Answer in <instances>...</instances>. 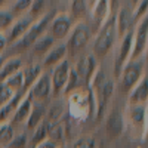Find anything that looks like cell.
Listing matches in <instances>:
<instances>
[{
    "label": "cell",
    "mask_w": 148,
    "mask_h": 148,
    "mask_svg": "<svg viewBox=\"0 0 148 148\" xmlns=\"http://www.w3.org/2000/svg\"><path fill=\"white\" fill-rule=\"evenodd\" d=\"M88 89L92 90L93 99H95V116L98 120H101L111 96H113L114 83L102 70H96L92 83Z\"/></svg>",
    "instance_id": "obj_1"
},
{
    "label": "cell",
    "mask_w": 148,
    "mask_h": 148,
    "mask_svg": "<svg viewBox=\"0 0 148 148\" xmlns=\"http://www.w3.org/2000/svg\"><path fill=\"white\" fill-rule=\"evenodd\" d=\"M117 36V25H116V16L111 15L104 25L98 30L95 42H93V56H105L111 47H113Z\"/></svg>",
    "instance_id": "obj_2"
},
{
    "label": "cell",
    "mask_w": 148,
    "mask_h": 148,
    "mask_svg": "<svg viewBox=\"0 0 148 148\" xmlns=\"http://www.w3.org/2000/svg\"><path fill=\"white\" fill-rule=\"evenodd\" d=\"M145 56L129 61V62L123 67V70L119 74V88L123 93H129L135 86L138 84V82L145 76Z\"/></svg>",
    "instance_id": "obj_3"
},
{
    "label": "cell",
    "mask_w": 148,
    "mask_h": 148,
    "mask_svg": "<svg viewBox=\"0 0 148 148\" xmlns=\"http://www.w3.org/2000/svg\"><path fill=\"white\" fill-rule=\"evenodd\" d=\"M92 37V30L89 28L88 24L84 22H77L76 25L71 28V33L68 34V42L65 43L67 47V55H76L82 49L86 47Z\"/></svg>",
    "instance_id": "obj_4"
},
{
    "label": "cell",
    "mask_w": 148,
    "mask_h": 148,
    "mask_svg": "<svg viewBox=\"0 0 148 148\" xmlns=\"http://www.w3.org/2000/svg\"><path fill=\"white\" fill-rule=\"evenodd\" d=\"M56 12H49V14H45L42 15L37 21H34V24L30 27V30L25 33V36L22 37V39L19 40L18 46L21 49H27L30 46H33V43L37 40V39H40V37L43 34H46V30L49 28V25H51V21L53 19Z\"/></svg>",
    "instance_id": "obj_5"
},
{
    "label": "cell",
    "mask_w": 148,
    "mask_h": 148,
    "mask_svg": "<svg viewBox=\"0 0 148 148\" xmlns=\"http://www.w3.org/2000/svg\"><path fill=\"white\" fill-rule=\"evenodd\" d=\"M132 47H133V30L127 31L120 39V46L117 49V55H116V59H114V76L116 77H119V74L123 70V67L130 61Z\"/></svg>",
    "instance_id": "obj_6"
},
{
    "label": "cell",
    "mask_w": 148,
    "mask_h": 148,
    "mask_svg": "<svg viewBox=\"0 0 148 148\" xmlns=\"http://www.w3.org/2000/svg\"><path fill=\"white\" fill-rule=\"evenodd\" d=\"M147 45H148V19L145 16L138 22L136 30L133 31V47H132L130 61L145 56Z\"/></svg>",
    "instance_id": "obj_7"
},
{
    "label": "cell",
    "mask_w": 148,
    "mask_h": 148,
    "mask_svg": "<svg viewBox=\"0 0 148 148\" xmlns=\"http://www.w3.org/2000/svg\"><path fill=\"white\" fill-rule=\"evenodd\" d=\"M73 28V18L68 14H55L53 19L51 21V37L53 40H64L68 37Z\"/></svg>",
    "instance_id": "obj_8"
},
{
    "label": "cell",
    "mask_w": 148,
    "mask_h": 148,
    "mask_svg": "<svg viewBox=\"0 0 148 148\" xmlns=\"http://www.w3.org/2000/svg\"><path fill=\"white\" fill-rule=\"evenodd\" d=\"M70 61L64 59L62 62H59L58 65L53 67V71L51 73V83H52V95L58 96L59 93H62L64 88H65V83L68 79V74H70Z\"/></svg>",
    "instance_id": "obj_9"
},
{
    "label": "cell",
    "mask_w": 148,
    "mask_h": 148,
    "mask_svg": "<svg viewBox=\"0 0 148 148\" xmlns=\"http://www.w3.org/2000/svg\"><path fill=\"white\" fill-rule=\"evenodd\" d=\"M77 73V76L83 80L84 86L89 88L90 83H92V79L95 76V73L98 70V62H96V58L93 55H86L84 58H82L79 61V65L77 68H74Z\"/></svg>",
    "instance_id": "obj_10"
},
{
    "label": "cell",
    "mask_w": 148,
    "mask_h": 148,
    "mask_svg": "<svg viewBox=\"0 0 148 148\" xmlns=\"http://www.w3.org/2000/svg\"><path fill=\"white\" fill-rule=\"evenodd\" d=\"M33 96V99L43 101L52 95V83H51V74L42 73V76L37 79V82L30 88L28 90Z\"/></svg>",
    "instance_id": "obj_11"
},
{
    "label": "cell",
    "mask_w": 148,
    "mask_h": 148,
    "mask_svg": "<svg viewBox=\"0 0 148 148\" xmlns=\"http://www.w3.org/2000/svg\"><path fill=\"white\" fill-rule=\"evenodd\" d=\"M34 24V18L27 15V16H22L19 18L18 21H15L14 24L10 25L9 28V34H8V43H15L18 40H21L24 36H25V33L30 30V27Z\"/></svg>",
    "instance_id": "obj_12"
},
{
    "label": "cell",
    "mask_w": 148,
    "mask_h": 148,
    "mask_svg": "<svg viewBox=\"0 0 148 148\" xmlns=\"http://www.w3.org/2000/svg\"><path fill=\"white\" fill-rule=\"evenodd\" d=\"M110 2L107 0H99V2H93V6H92V22H93V31L98 33L105 21L111 16L110 14Z\"/></svg>",
    "instance_id": "obj_13"
},
{
    "label": "cell",
    "mask_w": 148,
    "mask_h": 148,
    "mask_svg": "<svg viewBox=\"0 0 148 148\" xmlns=\"http://www.w3.org/2000/svg\"><path fill=\"white\" fill-rule=\"evenodd\" d=\"M31 108H33V96H31L30 92H27L25 96L22 98V101L19 102V105L16 107L14 116H12V123H14V125H19V123L27 121V119L31 113Z\"/></svg>",
    "instance_id": "obj_14"
},
{
    "label": "cell",
    "mask_w": 148,
    "mask_h": 148,
    "mask_svg": "<svg viewBox=\"0 0 148 148\" xmlns=\"http://www.w3.org/2000/svg\"><path fill=\"white\" fill-rule=\"evenodd\" d=\"M148 98V79L147 74L138 82V84L129 92V105H141L147 102Z\"/></svg>",
    "instance_id": "obj_15"
},
{
    "label": "cell",
    "mask_w": 148,
    "mask_h": 148,
    "mask_svg": "<svg viewBox=\"0 0 148 148\" xmlns=\"http://www.w3.org/2000/svg\"><path fill=\"white\" fill-rule=\"evenodd\" d=\"M43 73V65L40 64H30L22 68V77H24V84H22V92H28L30 88L37 82Z\"/></svg>",
    "instance_id": "obj_16"
},
{
    "label": "cell",
    "mask_w": 148,
    "mask_h": 148,
    "mask_svg": "<svg viewBox=\"0 0 148 148\" xmlns=\"http://www.w3.org/2000/svg\"><path fill=\"white\" fill-rule=\"evenodd\" d=\"M22 68H24V61L19 56L3 61V65H2V68H0V83H3L6 79L14 76L15 73L21 71Z\"/></svg>",
    "instance_id": "obj_17"
},
{
    "label": "cell",
    "mask_w": 148,
    "mask_h": 148,
    "mask_svg": "<svg viewBox=\"0 0 148 148\" xmlns=\"http://www.w3.org/2000/svg\"><path fill=\"white\" fill-rule=\"evenodd\" d=\"M64 59H67V47H65V45H58V46H53L45 55L43 65L45 67H55L59 62H62Z\"/></svg>",
    "instance_id": "obj_18"
},
{
    "label": "cell",
    "mask_w": 148,
    "mask_h": 148,
    "mask_svg": "<svg viewBox=\"0 0 148 148\" xmlns=\"http://www.w3.org/2000/svg\"><path fill=\"white\" fill-rule=\"evenodd\" d=\"M24 96H25V92H22V90L16 92L14 95V98H12L8 104H5L3 107H0V125H2V123H8V120L12 119L16 107L19 105V102L22 101Z\"/></svg>",
    "instance_id": "obj_19"
},
{
    "label": "cell",
    "mask_w": 148,
    "mask_h": 148,
    "mask_svg": "<svg viewBox=\"0 0 148 148\" xmlns=\"http://www.w3.org/2000/svg\"><path fill=\"white\" fill-rule=\"evenodd\" d=\"M129 117L135 127L145 129L147 125V107L145 104L141 105H130L129 107Z\"/></svg>",
    "instance_id": "obj_20"
},
{
    "label": "cell",
    "mask_w": 148,
    "mask_h": 148,
    "mask_svg": "<svg viewBox=\"0 0 148 148\" xmlns=\"http://www.w3.org/2000/svg\"><path fill=\"white\" fill-rule=\"evenodd\" d=\"M123 129H125V123H123L120 111H117V110L111 111V114L107 119V132L113 138H116V136H119V135H121Z\"/></svg>",
    "instance_id": "obj_21"
},
{
    "label": "cell",
    "mask_w": 148,
    "mask_h": 148,
    "mask_svg": "<svg viewBox=\"0 0 148 148\" xmlns=\"http://www.w3.org/2000/svg\"><path fill=\"white\" fill-rule=\"evenodd\" d=\"M47 129H49V121L43 120L40 125L34 129V135L30 138L27 148H39L45 141H47Z\"/></svg>",
    "instance_id": "obj_22"
},
{
    "label": "cell",
    "mask_w": 148,
    "mask_h": 148,
    "mask_svg": "<svg viewBox=\"0 0 148 148\" xmlns=\"http://www.w3.org/2000/svg\"><path fill=\"white\" fill-rule=\"evenodd\" d=\"M53 45H55V40L51 37V34H43L40 39H37L34 43H33V51H34V53H37V55H46L51 49L53 47Z\"/></svg>",
    "instance_id": "obj_23"
},
{
    "label": "cell",
    "mask_w": 148,
    "mask_h": 148,
    "mask_svg": "<svg viewBox=\"0 0 148 148\" xmlns=\"http://www.w3.org/2000/svg\"><path fill=\"white\" fill-rule=\"evenodd\" d=\"M45 111H46V110H45L43 105H33L31 113H30V116H28V119H27V121H25V123H27V127H28L30 130H34V129L43 121Z\"/></svg>",
    "instance_id": "obj_24"
},
{
    "label": "cell",
    "mask_w": 148,
    "mask_h": 148,
    "mask_svg": "<svg viewBox=\"0 0 148 148\" xmlns=\"http://www.w3.org/2000/svg\"><path fill=\"white\" fill-rule=\"evenodd\" d=\"M79 86H84L83 80L77 76V73L74 68H70V74H68V79H67V83H65V88L62 90L64 95H70L71 92H74Z\"/></svg>",
    "instance_id": "obj_25"
},
{
    "label": "cell",
    "mask_w": 148,
    "mask_h": 148,
    "mask_svg": "<svg viewBox=\"0 0 148 148\" xmlns=\"http://www.w3.org/2000/svg\"><path fill=\"white\" fill-rule=\"evenodd\" d=\"M15 136V130L10 123H2L0 125V147H8V144Z\"/></svg>",
    "instance_id": "obj_26"
},
{
    "label": "cell",
    "mask_w": 148,
    "mask_h": 148,
    "mask_svg": "<svg viewBox=\"0 0 148 148\" xmlns=\"http://www.w3.org/2000/svg\"><path fill=\"white\" fill-rule=\"evenodd\" d=\"M88 2H83V0H74L71 3V18H76V19H82L86 14H88Z\"/></svg>",
    "instance_id": "obj_27"
},
{
    "label": "cell",
    "mask_w": 148,
    "mask_h": 148,
    "mask_svg": "<svg viewBox=\"0 0 148 148\" xmlns=\"http://www.w3.org/2000/svg\"><path fill=\"white\" fill-rule=\"evenodd\" d=\"M3 83L8 86V88H9L10 90H14L15 93H16V92H21V90H22V84H24L22 70H21V71H18V73H15L14 76H10L9 79H6Z\"/></svg>",
    "instance_id": "obj_28"
},
{
    "label": "cell",
    "mask_w": 148,
    "mask_h": 148,
    "mask_svg": "<svg viewBox=\"0 0 148 148\" xmlns=\"http://www.w3.org/2000/svg\"><path fill=\"white\" fill-rule=\"evenodd\" d=\"M14 14L10 10H0V33L3 30H9L10 25L14 24Z\"/></svg>",
    "instance_id": "obj_29"
},
{
    "label": "cell",
    "mask_w": 148,
    "mask_h": 148,
    "mask_svg": "<svg viewBox=\"0 0 148 148\" xmlns=\"http://www.w3.org/2000/svg\"><path fill=\"white\" fill-rule=\"evenodd\" d=\"M27 147H28V136L25 133H18L12 138V141L8 144L6 148H27Z\"/></svg>",
    "instance_id": "obj_30"
},
{
    "label": "cell",
    "mask_w": 148,
    "mask_h": 148,
    "mask_svg": "<svg viewBox=\"0 0 148 148\" xmlns=\"http://www.w3.org/2000/svg\"><path fill=\"white\" fill-rule=\"evenodd\" d=\"M14 95H15L14 90H10L5 83H0V107L8 104L12 98H14Z\"/></svg>",
    "instance_id": "obj_31"
},
{
    "label": "cell",
    "mask_w": 148,
    "mask_h": 148,
    "mask_svg": "<svg viewBox=\"0 0 148 148\" xmlns=\"http://www.w3.org/2000/svg\"><path fill=\"white\" fill-rule=\"evenodd\" d=\"M147 6H148L147 0H144V2H139L138 6H136V9L132 12V19L139 22L142 18H145V16H147Z\"/></svg>",
    "instance_id": "obj_32"
},
{
    "label": "cell",
    "mask_w": 148,
    "mask_h": 148,
    "mask_svg": "<svg viewBox=\"0 0 148 148\" xmlns=\"http://www.w3.org/2000/svg\"><path fill=\"white\" fill-rule=\"evenodd\" d=\"M73 148H96V141L90 136H83L74 142Z\"/></svg>",
    "instance_id": "obj_33"
},
{
    "label": "cell",
    "mask_w": 148,
    "mask_h": 148,
    "mask_svg": "<svg viewBox=\"0 0 148 148\" xmlns=\"http://www.w3.org/2000/svg\"><path fill=\"white\" fill-rule=\"evenodd\" d=\"M45 5L46 2H31V6H30V16H33L34 19L40 15V12L45 9Z\"/></svg>",
    "instance_id": "obj_34"
},
{
    "label": "cell",
    "mask_w": 148,
    "mask_h": 148,
    "mask_svg": "<svg viewBox=\"0 0 148 148\" xmlns=\"http://www.w3.org/2000/svg\"><path fill=\"white\" fill-rule=\"evenodd\" d=\"M30 6H31V2L30 0H21V2H16L15 3V6H14V12H25V10H28L30 9Z\"/></svg>",
    "instance_id": "obj_35"
},
{
    "label": "cell",
    "mask_w": 148,
    "mask_h": 148,
    "mask_svg": "<svg viewBox=\"0 0 148 148\" xmlns=\"http://www.w3.org/2000/svg\"><path fill=\"white\" fill-rule=\"evenodd\" d=\"M6 47H8V39L3 33H0V56H2V53L5 52Z\"/></svg>",
    "instance_id": "obj_36"
},
{
    "label": "cell",
    "mask_w": 148,
    "mask_h": 148,
    "mask_svg": "<svg viewBox=\"0 0 148 148\" xmlns=\"http://www.w3.org/2000/svg\"><path fill=\"white\" fill-rule=\"evenodd\" d=\"M2 65H3V56H0V68H2Z\"/></svg>",
    "instance_id": "obj_37"
}]
</instances>
